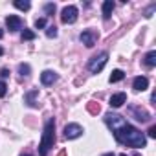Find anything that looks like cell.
<instances>
[{"mask_svg": "<svg viewBox=\"0 0 156 156\" xmlns=\"http://www.w3.org/2000/svg\"><path fill=\"white\" fill-rule=\"evenodd\" d=\"M105 123L114 132V138L119 143H123L127 147H134V149H143L147 145L145 136L136 127H132L130 123H127L119 114H112V112L105 114Z\"/></svg>", "mask_w": 156, "mask_h": 156, "instance_id": "cell-1", "label": "cell"}, {"mask_svg": "<svg viewBox=\"0 0 156 156\" xmlns=\"http://www.w3.org/2000/svg\"><path fill=\"white\" fill-rule=\"evenodd\" d=\"M55 143V121L48 119L42 130V138H41V145H39V156H48V151L53 147Z\"/></svg>", "mask_w": 156, "mask_h": 156, "instance_id": "cell-2", "label": "cell"}, {"mask_svg": "<svg viewBox=\"0 0 156 156\" xmlns=\"http://www.w3.org/2000/svg\"><path fill=\"white\" fill-rule=\"evenodd\" d=\"M107 61H108V53H107V51H101L99 55H94V57L88 61V70H90L92 73H99V72L105 68Z\"/></svg>", "mask_w": 156, "mask_h": 156, "instance_id": "cell-3", "label": "cell"}, {"mask_svg": "<svg viewBox=\"0 0 156 156\" xmlns=\"http://www.w3.org/2000/svg\"><path fill=\"white\" fill-rule=\"evenodd\" d=\"M77 8L75 6H66L62 11H61V20H62V24H73L75 20H77Z\"/></svg>", "mask_w": 156, "mask_h": 156, "instance_id": "cell-4", "label": "cell"}, {"mask_svg": "<svg viewBox=\"0 0 156 156\" xmlns=\"http://www.w3.org/2000/svg\"><path fill=\"white\" fill-rule=\"evenodd\" d=\"M81 134H83V127L77 125V123H68L64 127V138L66 140H75V138H79Z\"/></svg>", "mask_w": 156, "mask_h": 156, "instance_id": "cell-5", "label": "cell"}, {"mask_svg": "<svg viewBox=\"0 0 156 156\" xmlns=\"http://www.w3.org/2000/svg\"><path fill=\"white\" fill-rule=\"evenodd\" d=\"M81 42L87 46V48H92L94 44H96V41H98V33L96 31H92V30H87V31H83L81 33Z\"/></svg>", "mask_w": 156, "mask_h": 156, "instance_id": "cell-6", "label": "cell"}, {"mask_svg": "<svg viewBox=\"0 0 156 156\" xmlns=\"http://www.w3.org/2000/svg\"><path fill=\"white\" fill-rule=\"evenodd\" d=\"M57 79H59V75H57L53 70H44V72L41 73V83H42L44 87H50V85H53Z\"/></svg>", "mask_w": 156, "mask_h": 156, "instance_id": "cell-7", "label": "cell"}, {"mask_svg": "<svg viewBox=\"0 0 156 156\" xmlns=\"http://www.w3.org/2000/svg\"><path fill=\"white\" fill-rule=\"evenodd\" d=\"M130 112H132L134 118H136L138 121H141V123H145V121L151 119V114H149L145 108H141V107H130Z\"/></svg>", "mask_w": 156, "mask_h": 156, "instance_id": "cell-8", "label": "cell"}, {"mask_svg": "<svg viewBox=\"0 0 156 156\" xmlns=\"http://www.w3.org/2000/svg\"><path fill=\"white\" fill-rule=\"evenodd\" d=\"M6 26H8L9 31H17V30L22 28V20H20V17H17V15H9V17L6 19Z\"/></svg>", "mask_w": 156, "mask_h": 156, "instance_id": "cell-9", "label": "cell"}, {"mask_svg": "<svg viewBox=\"0 0 156 156\" xmlns=\"http://www.w3.org/2000/svg\"><path fill=\"white\" fill-rule=\"evenodd\" d=\"M132 88H134V90H138V92L147 90V88H149V79H147L145 75H138L136 79H134V83H132Z\"/></svg>", "mask_w": 156, "mask_h": 156, "instance_id": "cell-10", "label": "cell"}, {"mask_svg": "<svg viewBox=\"0 0 156 156\" xmlns=\"http://www.w3.org/2000/svg\"><path fill=\"white\" fill-rule=\"evenodd\" d=\"M125 101H127V94L119 92V94H114V96L110 98V103H108V105H110L112 108H118V107H121Z\"/></svg>", "mask_w": 156, "mask_h": 156, "instance_id": "cell-11", "label": "cell"}, {"mask_svg": "<svg viewBox=\"0 0 156 156\" xmlns=\"http://www.w3.org/2000/svg\"><path fill=\"white\" fill-rule=\"evenodd\" d=\"M112 11H114V2H112V0H105V2H103V19L108 20Z\"/></svg>", "mask_w": 156, "mask_h": 156, "instance_id": "cell-12", "label": "cell"}, {"mask_svg": "<svg viewBox=\"0 0 156 156\" xmlns=\"http://www.w3.org/2000/svg\"><path fill=\"white\" fill-rule=\"evenodd\" d=\"M37 96H39V90H30V92L24 96V103L30 105V107H37V101H35Z\"/></svg>", "mask_w": 156, "mask_h": 156, "instance_id": "cell-13", "label": "cell"}, {"mask_svg": "<svg viewBox=\"0 0 156 156\" xmlns=\"http://www.w3.org/2000/svg\"><path fill=\"white\" fill-rule=\"evenodd\" d=\"M143 62H145V66H149V68L156 66V51H149V53L145 55Z\"/></svg>", "mask_w": 156, "mask_h": 156, "instance_id": "cell-14", "label": "cell"}, {"mask_svg": "<svg viewBox=\"0 0 156 156\" xmlns=\"http://www.w3.org/2000/svg\"><path fill=\"white\" fill-rule=\"evenodd\" d=\"M87 110H88L90 114L98 116V114L101 112V105H99V103H96V101H90V103H87Z\"/></svg>", "mask_w": 156, "mask_h": 156, "instance_id": "cell-15", "label": "cell"}, {"mask_svg": "<svg viewBox=\"0 0 156 156\" xmlns=\"http://www.w3.org/2000/svg\"><path fill=\"white\" fill-rule=\"evenodd\" d=\"M123 77H125V73H123L121 70H114V72L110 73V77H108V81H110V83H119Z\"/></svg>", "mask_w": 156, "mask_h": 156, "instance_id": "cell-16", "label": "cell"}, {"mask_svg": "<svg viewBox=\"0 0 156 156\" xmlns=\"http://www.w3.org/2000/svg\"><path fill=\"white\" fill-rule=\"evenodd\" d=\"M30 72H31L30 64H26V62H20V64H19V73H20L22 77H28V75H30Z\"/></svg>", "mask_w": 156, "mask_h": 156, "instance_id": "cell-17", "label": "cell"}, {"mask_svg": "<svg viewBox=\"0 0 156 156\" xmlns=\"http://www.w3.org/2000/svg\"><path fill=\"white\" fill-rule=\"evenodd\" d=\"M15 8L22 9V11H28L30 9V2H28V0H15Z\"/></svg>", "mask_w": 156, "mask_h": 156, "instance_id": "cell-18", "label": "cell"}, {"mask_svg": "<svg viewBox=\"0 0 156 156\" xmlns=\"http://www.w3.org/2000/svg\"><path fill=\"white\" fill-rule=\"evenodd\" d=\"M37 35L31 31V30H22V41H33Z\"/></svg>", "mask_w": 156, "mask_h": 156, "instance_id": "cell-19", "label": "cell"}, {"mask_svg": "<svg viewBox=\"0 0 156 156\" xmlns=\"http://www.w3.org/2000/svg\"><path fill=\"white\" fill-rule=\"evenodd\" d=\"M46 37L55 39V37H57V28H55V26H48V28H46Z\"/></svg>", "mask_w": 156, "mask_h": 156, "instance_id": "cell-20", "label": "cell"}, {"mask_svg": "<svg viewBox=\"0 0 156 156\" xmlns=\"http://www.w3.org/2000/svg\"><path fill=\"white\" fill-rule=\"evenodd\" d=\"M44 13L46 15H53L55 13V4H46L44 6Z\"/></svg>", "mask_w": 156, "mask_h": 156, "instance_id": "cell-21", "label": "cell"}, {"mask_svg": "<svg viewBox=\"0 0 156 156\" xmlns=\"http://www.w3.org/2000/svg\"><path fill=\"white\" fill-rule=\"evenodd\" d=\"M154 9H156V4H151V6L145 9V17H147V19H151V17H152V13H154Z\"/></svg>", "mask_w": 156, "mask_h": 156, "instance_id": "cell-22", "label": "cell"}, {"mask_svg": "<svg viewBox=\"0 0 156 156\" xmlns=\"http://www.w3.org/2000/svg\"><path fill=\"white\" fill-rule=\"evenodd\" d=\"M35 28H37V30L46 28V19H37V20H35Z\"/></svg>", "mask_w": 156, "mask_h": 156, "instance_id": "cell-23", "label": "cell"}, {"mask_svg": "<svg viewBox=\"0 0 156 156\" xmlns=\"http://www.w3.org/2000/svg\"><path fill=\"white\" fill-rule=\"evenodd\" d=\"M6 92H8L6 83H4V81H0V98H4V96H6Z\"/></svg>", "mask_w": 156, "mask_h": 156, "instance_id": "cell-24", "label": "cell"}, {"mask_svg": "<svg viewBox=\"0 0 156 156\" xmlns=\"http://www.w3.org/2000/svg\"><path fill=\"white\" fill-rule=\"evenodd\" d=\"M149 136H151V138H156V125H152V127L149 129Z\"/></svg>", "mask_w": 156, "mask_h": 156, "instance_id": "cell-25", "label": "cell"}, {"mask_svg": "<svg viewBox=\"0 0 156 156\" xmlns=\"http://www.w3.org/2000/svg\"><path fill=\"white\" fill-rule=\"evenodd\" d=\"M9 75V70L8 68H2V70H0V77H8Z\"/></svg>", "mask_w": 156, "mask_h": 156, "instance_id": "cell-26", "label": "cell"}, {"mask_svg": "<svg viewBox=\"0 0 156 156\" xmlns=\"http://www.w3.org/2000/svg\"><path fill=\"white\" fill-rule=\"evenodd\" d=\"M151 101H152V105H156V92H152V96H151Z\"/></svg>", "mask_w": 156, "mask_h": 156, "instance_id": "cell-27", "label": "cell"}, {"mask_svg": "<svg viewBox=\"0 0 156 156\" xmlns=\"http://www.w3.org/2000/svg\"><path fill=\"white\" fill-rule=\"evenodd\" d=\"M57 156H66V151H61V152H59Z\"/></svg>", "mask_w": 156, "mask_h": 156, "instance_id": "cell-28", "label": "cell"}, {"mask_svg": "<svg viewBox=\"0 0 156 156\" xmlns=\"http://www.w3.org/2000/svg\"><path fill=\"white\" fill-rule=\"evenodd\" d=\"M103 156H116L114 152H107V154H103Z\"/></svg>", "mask_w": 156, "mask_h": 156, "instance_id": "cell-29", "label": "cell"}, {"mask_svg": "<svg viewBox=\"0 0 156 156\" xmlns=\"http://www.w3.org/2000/svg\"><path fill=\"white\" fill-rule=\"evenodd\" d=\"M2 37H4V31H2V30H0V39H2Z\"/></svg>", "mask_w": 156, "mask_h": 156, "instance_id": "cell-30", "label": "cell"}, {"mask_svg": "<svg viewBox=\"0 0 156 156\" xmlns=\"http://www.w3.org/2000/svg\"><path fill=\"white\" fill-rule=\"evenodd\" d=\"M2 53H4V50H2V48H0V55H2Z\"/></svg>", "mask_w": 156, "mask_h": 156, "instance_id": "cell-31", "label": "cell"}, {"mask_svg": "<svg viewBox=\"0 0 156 156\" xmlns=\"http://www.w3.org/2000/svg\"><path fill=\"white\" fill-rule=\"evenodd\" d=\"M119 156H127V154H119ZM134 156H138V154H134Z\"/></svg>", "mask_w": 156, "mask_h": 156, "instance_id": "cell-32", "label": "cell"}, {"mask_svg": "<svg viewBox=\"0 0 156 156\" xmlns=\"http://www.w3.org/2000/svg\"><path fill=\"white\" fill-rule=\"evenodd\" d=\"M22 156H30V154H22Z\"/></svg>", "mask_w": 156, "mask_h": 156, "instance_id": "cell-33", "label": "cell"}]
</instances>
